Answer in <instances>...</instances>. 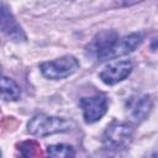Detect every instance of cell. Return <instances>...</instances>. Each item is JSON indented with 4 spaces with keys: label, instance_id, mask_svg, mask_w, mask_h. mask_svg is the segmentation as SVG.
Returning a JSON list of instances; mask_svg holds the SVG:
<instances>
[{
    "label": "cell",
    "instance_id": "cell-11",
    "mask_svg": "<svg viewBox=\"0 0 158 158\" xmlns=\"http://www.w3.org/2000/svg\"><path fill=\"white\" fill-rule=\"evenodd\" d=\"M47 154L51 157H73L75 156V151L69 144L57 143V144H49L47 147Z\"/></svg>",
    "mask_w": 158,
    "mask_h": 158
},
{
    "label": "cell",
    "instance_id": "cell-8",
    "mask_svg": "<svg viewBox=\"0 0 158 158\" xmlns=\"http://www.w3.org/2000/svg\"><path fill=\"white\" fill-rule=\"evenodd\" d=\"M152 106L153 102L148 95H136L127 101V114L132 121L141 122L149 115Z\"/></svg>",
    "mask_w": 158,
    "mask_h": 158
},
{
    "label": "cell",
    "instance_id": "cell-12",
    "mask_svg": "<svg viewBox=\"0 0 158 158\" xmlns=\"http://www.w3.org/2000/svg\"><path fill=\"white\" fill-rule=\"evenodd\" d=\"M20 151L23 156L26 157H31V156H35L38 151V144L33 141H27V142H23L21 143L20 146Z\"/></svg>",
    "mask_w": 158,
    "mask_h": 158
},
{
    "label": "cell",
    "instance_id": "cell-6",
    "mask_svg": "<svg viewBox=\"0 0 158 158\" xmlns=\"http://www.w3.org/2000/svg\"><path fill=\"white\" fill-rule=\"evenodd\" d=\"M132 72V63L130 60H116L107 64L100 73L99 78L107 85H115L125 80Z\"/></svg>",
    "mask_w": 158,
    "mask_h": 158
},
{
    "label": "cell",
    "instance_id": "cell-3",
    "mask_svg": "<svg viewBox=\"0 0 158 158\" xmlns=\"http://www.w3.org/2000/svg\"><path fill=\"white\" fill-rule=\"evenodd\" d=\"M40 69L46 78L52 80H59L74 74L79 69V62L74 56L67 54L57 59L41 63Z\"/></svg>",
    "mask_w": 158,
    "mask_h": 158
},
{
    "label": "cell",
    "instance_id": "cell-5",
    "mask_svg": "<svg viewBox=\"0 0 158 158\" xmlns=\"http://www.w3.org/2000/svg\"><path fill=\"white\" fill-rule=\"evenodd\" d=\"M117 38H118V35H117V32L115 30L100 31L90 41V43L88 44L86 49L91 56L96 57L99 60H104L106 53L111 49V47L115 44Z\"/></svg>",
    "mask_w": 158,
    "mask_h": 158
},
{
    "label": "cell",
    "instance_id": "cell-1",
    "mask_svg": "<svg viewBox=\"0 0 158 158\" xmlns=\"http://www.w3.org/2000/svg\"><path fill=\"white\" fill-rule=\"evenodd\" d=\"M74 127V122L63 117L48 116V115H35L27 123V131L36 137H46L54 133H62L70 131Z\"/></svg>",
    "mask_w": 158,
    "mask_h": 158
},
{
    "label": "cell",
    "instance_id": "cell-4",
    "mask_svg": "<svg viewBox=\"0 0 158 158\" xmlns=\"http://www.w3.org/2000/svg\"><path fill=\"white\" fill-rule=\"evenodd\" d=\"M79 106L83 111V117L86 123L99 121L107 111V99L104 95L84 96L79 100Z\"/></svg>",
    "mask_w": 158,
    "mask_h": 158
},
{
    "label": "cell",
    "instance_id": "cell-7",
    "mask_svg": "<svg viewBox=\"0 0 158 158\" xmlns=\"http://www.w3.org/2000/svg\"><path fill=\"white\" fill-rule=\"evenodd\" d=\"M142 42V36L139 33H130L123 37H118L115 44L111 47V49L106 53L104 60L115 59L117 57H122L125 54L131 53L135 51Z\"/></svg>",
    "mask_w": 158,
    "mask_h": 158
},
{
    "label": "cell",
    "instance_id": "cell-10",
    "mask_svg": "<svg viewBox=\"0 0 158 158\" xmlns=\"http://www.w3.org/2000/svg\"><path fill=\"white\" fill-rule=\"evenodd\" d=\"M1 96L5 101H16L21 96L20 86L16 81L9 77H2L1 79Z\"/></svg>",
    "mask_w": 158,
    "mask_h": 158
},
{
    "label": "cell",
    "instance_id": "cell-2",
    "mask_svg": "<svg viewBox=\"0 0 158 158\" xmlns=\"http://www.w3.org/2000/svg\"><path fill=\"white\" fill-rule=\"evenodd\" d=\"M133 141V130L126 123H112L102 135V146L107 151L118 152L130 147Z\"/></svg>",
    "mask_w": 158,
    "mask_h": 158
},
{
    "label": "cell",
    "instance_id": "cell-9",
    "mask_svg": "<svg viewBox=\"0 0 158 158\" xmlns=\"http://www.w3.org/2000/svg\"><path fill=\"white\" fill-rule=\"evenodd\" d=\"M1 30L2 32L12 41L20 42L26 40V35L21 26L17 23L10 10L6 7L5 4L1 5Z\"/></svg>",
    "mask_w": 158,
    "mask_h": 158
}]
</instances>
